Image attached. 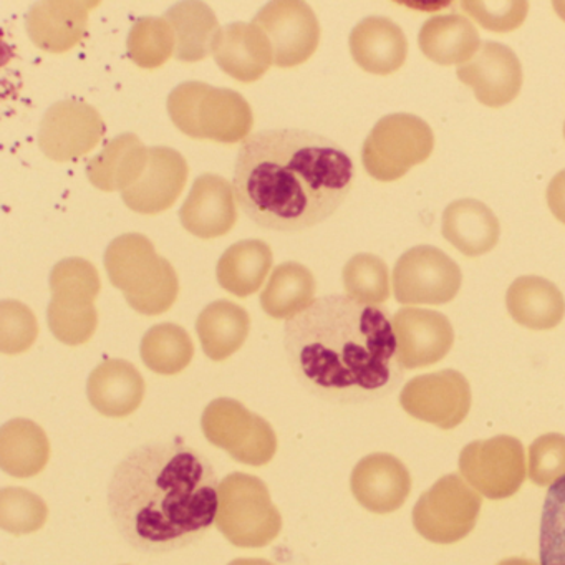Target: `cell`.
<instances>
[{"instance_id":"14","label":"cell","mask_w":565,"mask_h":565,"mask_svg":"<svg viewBox=\"0 0 565 565\" xmlns=\"http://www.w3.org/2000/svg\"><path fill=\"white\" fill-rule=\"evenodd\" d=\"M466 87L472 88L486 107L511 104L522 87V67L518 55L498 42H484L478 54L456 72Z\"/></svg>"},{"instance_id":"2","label":"cell","mask_w":565,"mask_h":565,"mask_svg":"<svg viewBox=\"0 0 565 565\" xmlns=\"http://www.w3.org/2000/svg\"><path fill=\"white\" fill-rule=\"evenodd\" d=\"M353 163L335 141L282 128L247 138L237 154L234 194L264 230H309L329 220L349 196Z\"/></svg>"},{"instance_id":"17","label":"cell","mask_w":565,"mask_h":565,"mask_svg":"<svg viewBox=\"0 0 565 565\" xmlns=\"http://www.w3.org/2000/svg\"><path fill=\"white\" fill-rule=\"evenodd\" d=\"M234 188L217 174H203L194 181L180 211L181 224L201 239H214L233 230L237 221Z\"/></svg>"},{"instance_id":"7","label":"cell","mask_w":565,"mask_h":565,"mask_svg":"<svg viewBox=\"0 0 565 565\" xmlns=\"http://www.w3.org/2000/svg\"><path fill=\"white\" fill-rule=\"evenodd\" d=\"M433 148L435 135L426 121L415 115H388L373 127L363 143V167L370 177L388 183L428 160Z\"/></svg>"},{"instance_id":"30","label":"cell","mask_w":565,"mask_h":565,"mask_svg":"<svg viewBox=\"0 0 565 565\" xmlns=\"http://www.w3.org/2000/svg\"><path fill=\"white\" fill-rule=\"evenodd\" d=\"M316 296V279L306 266L284 263L274 269L266 289L260 294V306L267 316L290 320L309 309Z\"/></svg>"},{"instance_id":"36","label":"cell","mask_w":565,"mask_h":565,"mask_svg":"<svg viewBox=\"0 0 565 565\" xmlns=\"http://www.w3.org/2000/svg\"><path fill=\"white\" fill-rule=\"evenodd\" d=\"M49 509L44 499L24 488L0 491V527L14 535L32 534L44 527Z\"/></svg>"},{"instance_id":"20","label":"cell","mask_w":565,"mask_h":565,"mask_svg":"<svg viewBox=\"0 0 565 565\" xmlns=\"http://www.w3.org/2000/svg\"><path fill=\"white\" fill-rule=\"evenodd\" d=\"M349 44L356 65L373 75L399 71L408 55V42L402 28L386 18L359 22L350 34Z\"/></svg>"},{"instance_id":"11","label":"cell","mask_w":565,"mask_h":565,"mask_svg":"<svg viewBox=\"0 0 565 565\" xmlns=\"http://www.w3.org/2000/svg\"><path fill=\"white\" fill-rule=\"evenodd\" d=\"M105 135L97 108L85 102L64 100L52 105L41 121L39 147L49 160L65 163L90 153Z\"/></svg>"},{"instance_id":"29","label":"cell","mask_w":565,"mask_h":565,"mask_svg":"<svg viewBox=\"0 0 565 565\" xmlns=\"http://www.w3.org/2000/svg\"><path fill=\"white\" fill-rule=\"evenodd\" d=\"M163 19L173 28L178 61L193 64L213 54V44L221 31L213 9L203 2H180Z\"/></svg>"},{"instance_id":"27","label":"cell","mask_w":565,"mask_h":565,"mask_svg":"<svg viewBox=\"0 0 565 565\" xmlns=\"http://www.w3.org/2000/svg\"><path fill=\"white\" fill-rule=\"evenodd\" d=\"M249 313L230 300L210 303L198 317L196 332L204 353L223 362L237 352L249 335Z\"/></svg>"},{"instance_id":"5","label":"cell","mask_w":565,"mask_h":565,"mask_svg":"<svg viewBox=\"0 0 565 565\" xmlns=\"http://www.w3.org/2000/svg\"><path fill=\"white\" fill-rule=\"evenodd\" d=\"M168 114L181 134L217 143H239L254 125L253 110L243 95L204 82L178 85L168 97Z\"/></svg>"},{"instance_id":"41","label":"cell","mask_w":565,"mask_h":565,"mask_svg":"<svg viewBox=\"0 0 565 565\" xmlns=\"http://www.w3.org/2000/svg\"><path fill=\"white\" fill-rule=\"evenodd\" d=\"M547 204L555 220L565 224V170L555 174L548 183Z\"/></svg>"},{"instance_id":"9","label":"cell","mask_w":565,"mask_h":565,"mask_svg":"<svg viewBox=\"0 0 565 565\" xmlns=\"http://www.w3.org/2000/svg\"><path fill=\"white\" fill-rule=\"evenodd\" d=\"M458 264L438 247L418 246L406 250L393 269V292L406 306H441L461 289Z\"/></svg>"},{"instance_id":"38","label":"cell","mask_w":565,"mask_h":565,"mask_svg":"<svg viewBox=\"0 0 565 565\" xmlns=\"http://www.w3.org/2000/svg\"><path fill=\"white\" fill-rule=\"evenodd\" d=\"M461 8L481 28L499 34L521 28L529 12L524 0H466Z\"/></svg>"},{"instance_id":"23","label":"cell","mask_w":565,"mask_h":565,"mask_svg":"<svg viewBox=\"0 0 565 565\" xmlns=\"http://www.w3.org/2000/svg\"><path fill=\"white\" fill-rule=\"evenodd\" d=\"M499 233L498 217L481 201H455L443 214V236L465 256L478 257L494 249Z\"/></svg>"},{"instance_id":"44","label":"cell","mask_w":565,"mask_h":565,"mask_svg":"<svg viewBox=\"0 0 565 565\" xmlns=\"http://www.w3.org/2000/svg\"><path fill=\"white\" fill-rule=\"evenodd\" d=\"M564 137H565V125H564Z\"/></svg>"},{"instance_id":"4","label":"cell","mask_w":565,"mask_h":565,"mask_svg":"<svg viewBox=\"0 0 565 565\" xmlns=\"http://www.w3.org/2000/svg\"><path fill=\"white\" fill-rule=\"evenodd\" d=\"M110 282L124 292L128 306L143 316H160L177 302V270L158 256L153 243L141 234H124L105 253Z\"/></svg>"},{"instance_id":"37","label":"cell","mask_w":565,"mask_h":565,"mask_svg":"<svg viewBox=\"0 0 565 565\" xmlns=\"http://www.w3.org/2000/svg\"><path fill=\"white\" fill-rule=\"evenodd\" d=\"M39 335L34 312L18 300L0 302V352L19 355L28 352Z\"/></svg>"},{"instance_id":"6","label":"cell","mask_w":565,"mask_h":565,"mask_svg":"<svg viewBox=\"0 0 565 565\" xmlns=\"http://www.w3.org/2000/svg\"><path fill=\"white\" fill-rule=\"evenodd\" d=\"M216 525L236 547L259 548L280 534L282 515L270 501L264 481L257 476L233 472L220 484Z\"/></svg>"},{"instance_id":"3","label":"cell","mask_w":565,"mask_h":565,"mask_svg":"<svg viewBox=\"0 0 565 565\" xmlns=\"http://www.w3.org/2000/svg\"><path fill=\"white\" fill-rule=\"evenodd\" d=\"M290 369L313 395L333 403L382 398L402 376L386 310L347 296L313 300L284 329Z\"/></svg>"},{"instance_id":"34","label":"cell","mask_w":565,"mask_h":565,"mask_svg":"<svg viewBox=\"0 0 565 565\" xmlns=\"http://www.w3.org/2000/svg\"><path fill=\"white\" fill-rule=\"evenodd\" d=\"M347 297L365 306H379L390 297L388 267L373 254H356L343 267Z\"/></svg>"},{"instance_id":"13","label":"cell","mask_w":565,"mask_h":565,"mask_svg":"<svg viewBox=\"0 0 565 565\" xmlns=\"http://www.w3.org/2000/svg\"><path fill=\"white\" fill-rule=\"evenodd\" d=\"M396 359L402 369H423L445 359L455 342V330L448 317L435 310H398L393 317Z\"/></svg>"},{"instance_id":"28","label":"cell","mask_w":565,"mask_h":565,"mask_svg":"<svg viewBox=\"0 0 565 565\" xmlns=\"http://www.w3.org/2000/svg\"><path fill=\"white\" fill-rule=\"evenodd\" d=\"M270 267L273 250L264 241H241L221 256L217 282L233 296L249 297L263 287Z\"/></svg>"},{"instance_id":"39","label":"cell","mask_w":565,"mask_h":565,"mask_svg":"<svg viewBox=\"0 0 565 565\" xmlns=\"http://www.w3.org/2000/svg\"><path fill=\"white\" fill-rule=\"evenodd\" d=\"M565 475V436L552 433L529 448V478L534 484H554Z\"/></svg>"},{"instance_id":"15","label":"cell","mask_w":565,"mask_h":565,"mask_svg":"<svg viewBox=\"0 0 565 565\" xmlns=\"http://www.w3.org/2000/svg\"><path fill=\"white\" fill-rule=\"evenodd\" d=\"M186 160L173 148H150L147 170L137 184L124 191V201L131 211L158 214L170 210L186 186Z\"/></svg>"},{"instance_id":"18","label":"cell","mask_w":565,"mask_h":565,"mask_svg":"<svg viewBox=\"0 0 565 565\" xmlns=\"http://www.w3.org/2000/svg\"><path fill=\"white\" fill-rule=\"evenodd\" d=\"M213 55L224 74L243 84L259 81L274 64L269 38L254 22H233L221 28L213 44Z\"/></svg>"},{"instance_id":"42","label":"cell","mask_w":565,"mask_h":565,"mask_svg":"<svg viewBox=\"0 0 565 565\" xmlns=\"http://www.w3.org/2000/svg\"><path fill=\"white\" fill-rule=\"evenodd\" d=\"M227 565H274L273 562L266 561V558H237V561L231 562Z\"/></svg>"},{"instance_id":"12","label":"cell","mask_w":565,"mask_h":565,"mask_svg":"<svg viewBox=\"0 0 565 565\" xmlns=\"http://www.w3.org/2000/svg\"><path fill=\"white\" fill-rule=\"evenodd\" d=\"M399 402L415 418L449 429L468 415L471 392L468 380L461 373L445 370L406 383Z\"/></svg>"},{"instance_id":"10","label":"cell","mask_w":565,"mask_h":565,"mask_svg":"<svg viewBox=\"0 0 565 565\" xmlns=\"http://www.w3.org/2000/svg\"><path fill=\"white\" fill-rule=\"evenodd\" d=\"M254 24L269 38L277 67H297L309 61L319 47V21L310 6L300 0H279L264 6Z\"/></svg>"},{"instance_id":"8","label":"cell","mask_w":565,"mask_h":565,"mask_svg":"<svg viewBox=\"0 0 565 565\" xmlns=\"http://www.w3.org/2000/svg\"><path fill=\"white\" fill-rule=\"evenodd\" d=\"M201 426L211 445L230 452L231 458L243 465L264 466L276 455L273 426L236 399H214L204 409Z\"/></svg>"},{"instance_id":"25","label":"cell","mask_w":565,"mask_h":565,"mask_svg":"<svg viewBox=\"0 0 565 565\" xmlns=\"http://www.w3.org/2000/svg\"><path fill=\"white\" fill-rule=\"evenodd\" d=\"M423 54L438 65H465L481 49L478 29L459 14L438 15L423 24L418 35Z\"/></svg>"},{"instance_id":"31","label":"cell","mask_w":565,"mask_h":565,"mask_svg":"<svg viewBox=\"0 0 565 565\" xmlns=\"http://www.w3.org/2000/svg\"><path fill=\"white\" fill-rule=\"evenodd\" d=\"M194 355L193 340L183 327L161 323L151 327L141 340V359L158 375L183 372Z\"/></svg>"},{"instance_id":"35","label":"cell","mask_w":565,"mask_h":565,"mask_svg":"<svg viewBox=\"0 0 565 565\" xmlns=\"http://www.w3.org/2000/svg\"><path fill=\"white\" fill-rule=\"evenodd\" d=\"M541 565H565V475L551 484L542 508Z\"/></svg>"},{"instance_id":"22","label":"cell","mask_w":565,"mask_h":565,"mask_svg":"<svg viewBox=\"0 0 565 565\" xmlns=\"http://www.w3.org/2000/svg\"><path fill=\"white\" fill-rule=\"evenodd\" d=\"M150 148L134 134L114 138L87 164V177L98 190L115 193L127 191L138 183L147 170Z\"/></svg>"},{"instance_id":"32","label":"cell","mask_w":565,"mask_h":565,"mask_svg":"<svg viewBox=\"0 0 565 565\" xmlns=\"http://www.w3.org/2000/svg\"><path fill=\"white\" fill-rule=\"evenodd\" d=\"M49 327L65 345H82L94 337L98 326L95 300L78 294H52Z\"/></svg>"},{"instance_id":"40","label":"cell","mask_w":565,"mask_h":565,"mask_svg":"<svg viewBox=\"0 0 565 565\" xmlns=\"http://www.w3.org/2000/svg\"><path fill=\"white\" fill-rule=\"evenodd\" d=\"M51 289L52 294H78L95 300L102 289L100 276L94 264L71 257L52 269Z\"/></svg>"},{"instance_id":"43","label":"cell","mask_w":565,"mask_h":565,"mask_svg":"<svg viewBox=\"0 0 565 565\" xmlns=\"http://www.w3.org/2000/svg\"><path fill=\"white\" fill-rule=\"evenodd\" d=\"M555 12H557L558 18L565 22V0L564 2H554Z\"/></svg>"},{"instance_id":"16","label":"cell","mask_w":565,"mask_h":565,"mask_svg":"<svg viewBox=\"0 0 565 565\" xmlns=\"http://www.w3.org/2000/svg\"><path fill=\"white\" fill-rule=\"evenodd\" d=\"M353 495L375 514H388L402 508L412 489L408 469L395 456L375 452L365 456L352 472Z\"/></svg>"},{"instance_id":"1","label":"cell","mask_w":565,"mask_h":565,"mask_svg":"<svg viewBox=\"0 0 565 565\" xmlns=\"http://www.w3.org/2000/svg\"><path fill=\"white\" fill-rule=\"evenodd\" d=\"M220 484L210 459L191 446L148 443L115 468L108 508L131 547L167 554L210 531L216 522Z\"/></svg>"},{"instance_id":"33","label":"cell","mask_w":565,"mask_h":565,"mask_svg":"<svg viewBox=\"0 0 565 565\" xmlns=\"http://www.w3.org/2000/svg\"><path fill=\"white\" fill-rule=\"evenodd\" d=\"M128 57L141 68H158L177 52L173 28L164 19H138L127 41Z\"/></svg>"},{"instance_id":"21","label":"cell","mask_w":565,"mask_h":565,"mask_svg":"<svg viewBox=\"0 0 565 565\" xmlns=\"http://www.w3.org/2000/svg\"><path fill=\"white\" fill-rule=\"evenodd\" d=\"M145 380L127 360H107L92 372L88 399L102 415L125 418L137 412L145 398Z\"/></svg>"},{"instance_id":"26","label":"cell","mask_w":565,"mask_h":565,"mask_svg":"<svg viewBox=\"0 0 565 565\" xmlns=\"http://www.w3.org/2000/svg\"><path fill=\"white\" fill-rule=\"evenodd\" d=\"M51 443L38 423L18 418L0 429V466L14 478H32L44 471Z\"/></svg>"},{"instance_id":"19","label":"cell","mask_w":565,"mask_h":565,"mask_svg":"<svg viewBox=\"0 0 565 565\" xmlns=\"http://www.w3.org/2000/svg\"><path fill=\"white\" fill-rule=\"evenodd\" d=\"M98 2L49 0L39 2L28 15V34L41 51L64 54L81 44L87 31L88 14Z\"/></svg>"},{"instance_id":"24","label":"cell","mask_w":565,"mask_h":565,"mask_svg":"<svg viewBox=\"0 0 565 565\" xmlns=\"http://www.w3.org/2000/svg\"><path fill=\"white\" fill-rule=\"evenodd\" d=\"M505 306L519 326L531 330L554 329L565 316L564 296L544 277L515 279L505 294Z\"/></svg>"}]
</instances>
